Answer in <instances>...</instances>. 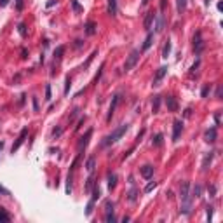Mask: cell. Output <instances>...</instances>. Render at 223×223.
I'll return each instance as SVG.
<instances>
[{
    "label": "cell",
    "mask_w": 223,
    "mask_h": 223,
    "mask_svg": "<svg viewBox=\"0 0 223 223\" xmlns=\"http://www.w3.org/2000/svg\"><path fill=\"white\" fill-rule=\"evenodd\" d=\"M127 129H129V124H120V126H119L115 131L111 132V134H108V136H105V138H103L101 146H110V145H113V143H117L122 136L127 132Z\"/></svg>",
    "instance_id": "obj_1"
},
{
    "label": "cell",
    "mask_w": 223,
    "mask_h": 223,
    "mask_svg": "<svg viewBox=\"0 0 223 223\" xmlns=\"http://www.w3.org/2000/svg\"><path fill=\"white\" fill-rule=\"evenodd\" d=\"M140 61V51L138 49H132L131 54L127 56V59L124 63V71H131L134 66H136V63Z\"/></svg>",
    "instance_id": "obj_2"
},
{
    "label": "cell",
    "mask_w": 223,
    "mask_h": 223,
    "mask_svg": "<svg viewBox=\"0 0 223 223\" xmlns=\"http://www.w3.org/2000/svg\"><path fill=\"white\" fill-rule=\"evenodd\" d=\"M180 197H181V204H190L192 197H190V183L183 181L180 187Z\"/></svg>",
    "instance_id": "obj_3"
},
{
    "label": "cell",
    "mask_w": 223,
    "mask_h": 223,
    "mask_svg": "<svg viewBox=\"0 0 223 223\" xmlns=\"http://www.w3.org/2000/svg\"><path fill=\"white\" fill-rule=\"evenodd\" d=\"M204 49V40H202V33L201 31H195V35H193V51L195 54L199 56Z\"/></svg>",
    "instance_id": "obj_4"
},
{
    "label": "cell",
    "mask_w": 223,
    "mask_h": 223,
    "mask_svg": "<svg viewBox=\"0 0 223 223\" xmlns=\"http://www.w3.org/2000/svg\"><path fill=\"white\" fill-rule=\"evenodd\" d=\"M181 131H183V122L180 120V119H176V120L172 122V141H174V143L180 140Z\"/></svg>",
    "instance_id": "obj_5"
},
{
    "label": "cell",
    "mask_w": 223,
    "mask_h": 223,
    "mask_svg": "<svg viewBox=\"0 0 223 223\" xmlns=\"http://www.w3.org/2000/svg\"><path fill=\"white\" fill-rule=\"evenodd\" d=\"M167 70H169V68H167L166 65H164V66H161V68L157 70V73H155V79H153V84H152L153 87H159V85H161L162 79L167 75Z\"/></svg>",
    "instance_id": "obj_6"
},
{
    "label": "cell",
    "mask_w": 223,
    "mask_h": 223,
    "mask_svg": "<svg viewBox=\"0 0 223 223\" xmlns=\"http://www.w3.org/2000/svg\"><path fill=\"white\" fill-rule=\"evenodd\" d=\"M26 134H28V127H25V129H21L19 136H18V140L14 141V145H12V148H10V153H14L18 148H19L21 145H23V141L26 140Z\"/></svg>",
    "instance_id": "obj_7"
},
{
    "label": "cell",
    "mask_w": 223,
    "mask_h": 223,
    "mask_svg": "<svg viewBox=\"0 0 223 223\" xmlns=\"http://www.w3.org/2000/svg\"><path fill=\"white\" fill-rule=\"evenodd\" d=\"M91 136H92V129H87V131H85V134H84L80 140H79V143H77V148H79V152H82V150H84V148L89 145Z\"/></svg>",
    "instance_id": "obj_8"
},
{
    "label": "cell",
    "mask_w": 223,
    "mask_h": 223,
    "mask_svg": "<svg viewBox=\"0 0 223 223\" xmlns=\"http://www.w3.org/2000/svg\"><path fill=\"white\" fill-rule=\"evenodd\" d=\"M120 100H122L120 94H115V96H113V100H111V103H110V110H108V117H106L108 122L111 120V117H113V113H115V110H117V105L120 103Z\"/></svg>",
    "instance_id": "obj_9"
},
{
    "label": "cell",
    "mask_w": 223,
    "mask_h": 223,
    "mask_svg": "<svg viewBox=\"0 0 223 223\" xmlns=\"http://www.w3.org/2000/svg\"><path fill=\"white\" fill-rule=\"evenodd\" d=\"M155 16H157V14H155L153 10H148V12H146L145 21H143V26H145V30H148V31L152 30V25L155 23Z\"/></svg>",
    "instance_id": "obj_10"
},
{
    "label": "cell",
    "mask_w": 223,
    "mask_h": 223,
    "mask_svg": "<svg viewBox=\"0 0 223 223\" xmlns=\"http://www.w3.org/2000/svg\"><path fill=\"white\" fill-rule=\"evenodd\" d=\"M84 30H85V35H87V37H92V35H96V31H98V25H96L94 21H87L85 26H84Z\"/></svg>",
    "instance_id": "obj_11"
},
{
    "label": "cell",
    "mask_w": 223,
    "mask_h": 223,
    "mask_svg": "<svg viewBox=\"0 0 223 223\" xmlns=\"http://www.w3.org/2000/svg\"><path fill=\"white\" fill-rule=\"evenodd\" d=\"M140 172H141L143 178H146V180H150L153 176V166H150V164H145L143 167H140Z\"/></svg>",
    "instance_id": "obj_12"
},
{
    "label": "cell",
    "mask_w": 223,
    "mask_h": 223,
    "mask_svg": "<svg viewBox=\"0 0 223 223\" xmlns=\"http://www.w3.org/2000/svg\"><path fill=\"white\" fill-rule=\"evenodd\" d=\"M204 141L206 143H214L216 141V127H211L204 132Z\"/></svg>",
    "instance_id": "obj_13"
},
{
    "label": "cell",
    "mask_w": 223,
    "mask_h": 223,
    "mask_svg": "<svg viewBox=\"0 0 223 223\" xmlns=\"http://www.w3.org/2000/svg\"><path fill=\"white\" fill-rule=\"evenodd\" d=\"M166 106H167L169 111H178V101H176V98L174 96H167L166 98Z\"/></svg>",
    "instance_id": "obj_14"
},
{
    "label": "cell",
    "mask_w": 223,
    "mask_h": 223,
    "mask_svg": "<svg viewBox=\"0 0 223 223\" xmlns=\"http://www.w3.org/2000/svg\"><path fill=\"white\" fill-rule=\"evenodd\" d=\"M213 157H214V152H207L206 155H204V159H202V171H206V169L211 166V162H213Z\"/></svg>",
    "instance_id": "obj_15"
},
{
    "label": "cell",
    "mask_w": 223,
    "mask_h": 223,
    "mask_svg": "<svg viewBox=\"0 0 223 223\" xmlns=\"http://www.w3.org/2000/svg\"><path fill=\"white\" fill-rule=\"evenodd\" d=\"M155 21H157V25H155V33H161L164 30V16L162 14H157L155 16Z\"/></svg>",
    "instance_id": "obj_16"
},
{
    "label": "cell",
    "mask_w": 223,
    "mask_h": 223,
    "mask_svg": "<svg viewBox=\"0 0 223 223\" xmlns=\"http://www.w3.org/2000/svg\"><path fill=\"white\" fill-rule=\"evenodd\" d=\"M63 54H65V45H58V47H56V51H54V65L61 61Z\"/></svg>",
    "instance_id": "obj_17"
},
{
    "label": "cell",
    "mask_w": 223,
    "mask_h": 223,
    "mask_svg": "<svg viewBox=\"0 0 223 223\" xmlns=\"http://www.w3.org/2000/svg\"><path fill=\"white\" fill-rule=\"evenodd\" d=\"M152 42H153V33H152V31H148L146 39H145V42H143V51H148L150 45H152Z\"/></svg>",
    "instance_id": "obj_18"
},
{
    "label": "cell",
    "mask_w": 223,
    "mask_h": 223,
    "mask_svg": "<svg viewBox=\"0 0 223 223\" xmlns=\"http://www.w3.org/2000/svg\"><path fill=\"white\" fill-rule=\"evenodd\" d=\"M108 14L110 16L117 14V0H108Z\"/></svg>",
    "instance_id": "obj_19"
},
{
    "label": "cell",
    "mask_w": 223,
    "mask_h": 223,
    "mask_svg": "<svg viewBox=\"0 0 223 223\" xmlns=\"http://www.w3.org/2000/svg\"><path fill=\"white\" fill-rule=\"evenodd\" d=\"M117 187V174H108V190H113Z\"/></svg>",
    "instance_id": "obj_20"
},
{
    "label": "cell",
    "mask_w": 223,
    "mask_h": 223,
    "mask_svg": "<svg viewBox=\"0 0 223 223\" xmlns=\"http://www.w3.org/2000/svg\"><path fill=\"white\" fill-rule=\"evenodd\" d=\"M94 167H96V159H94V157H89V159L85 161V169H87L89 172H92Z\"/></svg>",
    "instance_id": "obj_21"
},
{
    "label": "cell",
    "mask_w": 223,
    "mask_h": 223,
    "mask_svg": "<svg viewBox=\"0 0 223 223\" xmlns=\"http://www.w3.org/2000/svg\"><path fill=\"white\" fill-rule=\"evenodd\" d=\"M187 4H188V0H176V9H178V12H180V14H183V12H185V9H187Z\"/></svg>",
    "instance_id": "obj_22"
},
{
    "label": "cell",
    "mask_w": 223,
    "mask_h": 223,
    "mask_svg": "<svg viewBox=\"0 0 223 223\" xmlns=\"http://www.w3.org/2000/svg\"><path fill=\"white\" fill-rule=\"evenodd\" d=\"M161 108V96H153V101H152V111L157 113Z\"/></svg>",
    "instance_id": "obj_23"
},
{
    "label": "cell",
    "mask_w": 223,
    "mask_h": 223,
    "mask_svg": "<svg viewBox=\"0 0 223 223\" xmlns=\"http://www.w3.org/2000/svg\"><path fill=\"white\" fill-rule=\"evenodd\" d=\"M136 199H138V188H131L129 193H127V201L129 202H136Z\"/></svg>",
    "instance_id": "obj_24"
},
{
    "label": "cell",
    "mask_w": 223,
    "mask_h": 223,
    "mask_svg": "<svg viewBox=\"0 0 223 223\" xmlns=\"http://www.w3.org/2000/svg\"><path fill=\"white\" fill-rule=\"evenodd\" d=\"M169 52H171V40H167L166 44H164V49H162V58H166V59H167Z\"/></svg>",
    "instance_id": "obj_25"
},
{
    "label": "cell",
    "mask_w": 223,
    "mask_h": 223,
    "mask_svg": "<svg viewBox=\"0 0 223 223\" xmlns=\"http://www.w3.org/2000/svg\"><path fill=\"white\" fill-rule=\"evenodd\" d=\"M164 143V136L159 132V134H155V138H153V146H162Z\"/></svg>",
    "instance_id": "obj_26"
},
{
    "label": "cell",
    "mask_w": 223,
    "mask_h": 223,
    "mask_svg": "<svg viewBox=\"0 0 223 223\" xmlns=\"http://www.w3.org/2000/svg\"><path fill=\"white\" fill-rule=\"evenodd\" d=\"M201 195H202V187H201V185H195L192 188V195H190V197H201Z\"/></svg>",
    "instance_id": "obj_27"
},
{
    "label": "cell",
    "mask_w": 223,
    "mask_h": 223,
    "mask_svg": "<svg viewBox=\"0 0 223 223\" xmlns=\"http://www.w3.org/2000/svg\"><path fill=\"white\" fill-rule=\"evenodd\" d=\"M0 222H10V216L9 213L4 209V207H0Z\"/></svg>",
    "instance_id": "obj_28"
},
{
    "label": "cell",
    "mask_w": 223,
    "mask_h": 223,
    "mask_svg": "<svg viewBox=\"0 0 223 223\" xmlns=\"http://www.w3.org/2000/svg\"><path fill=\"white\" fill-rule=\"evenodd\" d=\"M18 31H19V35L23 37V39H26V35H28V33H26V25H25V23H19Z\"/></svg>",
    "instance_id": "obj_29"
},
{
    "label": "cell",
    "mask_w": 223,
    "mask_h": 223,
    "mask_svg": "<svg viewBox=\"0 0 223 223\" xmlns=\"http://www.w3.org/2000/svg\"><path fill=\"white\" fill-rule=\"evenodd\" d=\"M209 92H211V84H206L202 87V91H201V96H202V98H207Z\"/></svg>",
    "instance_id": "obj_30"
},
{
    "label": "cell",
    "mask_w": 223,
    "mask_h": 223,
    "mask_svg": "<svg viewBox=\"0 0 223 223\" xmlns=\"http://www.w3.org/2000/svg\"><path fill=\"white\" fill-rule=\"evenodd\" d=\"M92 187H94V176H89V180L85 183V192H91Z\"/></svg>",
    "instance_id": "obj_31"
},
{
    "label": "cell",
    "mask_w": 223,
    "mask_h": 223,
    "mask_svg": "<svg viewBox=\"0 0 223 223\" xmlns=\"http://www.w3.org/2000/svg\"><path fill=\"white\" fill-rule=\"evenodd\" d=\"M91 192H92V201L96 202V201L100 199V195H101V190H100V187H96V188H92Z\"/></svg>",
    "instance_id": "obj_32"
},
{
    "label": "cell",
    "mask_w": 223,
    "mask_h": 223,
    "mask_svg": "<svg viewBox=\"0 0 223 223\" xmlns=\"http://www.w3.org/2000/svg\"><path fill=\"white\" fill-rule=\"evenodd\" d=\"M71 7H73V10H75V12H82V10H84V7H82L77 0H71Z\"/></svg>",
    "instance_id": "obj_33"
},
{
    "label": "cell",
    "mask_w": 223,
    "mask_h": 223,
    "mask_svg": "<svg viewBox=\"0 0 223 223\" xmlns=\"http://www.w3.org/2000/svg\"><path fill=\"white\" fill-rule=\"evenodd\" d=\"M105 213H113V202L111 201L105 202Z\"/></svg>",
    "instance_id": "obj_34"
},
{
    "label": "cell",
    "mask_w": 223,
    "mask_h": 223,
    "mask_svg": "<svg viewBox=\"0 0 223 223\" xmlns=\"http://www.w3.org/2000/svg\"><path fill=\"white\" fill-rule=\"evenodd\" d=\"M52 100V94H51V85L47 84L45 85V101H51Z\"/></svg>",
    "instance_id": "obj_35"
},
{
    "label": "cell",
    "mask_w": 223,
    "mask_h": 223,
    "mask_svg": "<svg viewBox=\"0 0 223 223\" xmlns=\"http://www.w3.org/2000/svg\"><path fill=\"white\" fill-rule=\"evenodd\" d=\"M92 207H94V201H89V202H87V207H85V214H87V216H89V214L92 213Z\"/></svg>",
    "instance_id": "obj_36"
},
{
    "label": "cell",
    "mask_w": 223,
    "mask_h": 223,
    "mask_svg": "<svg viewBox=\"0 0 223 223\" xmlns=\"http://www.w3.org/2000/svg\"><path fill=\"white\" fill-rule=\"evenodd\" d=\"M155 187H157V183H155V181H150L148 185H146V187H145V192H146V193H148V192H152V190L155 188Z\"/></svg>",
    "instance_id": "obj_37"
},
{
    "label": "cell",
    "mask_w": 223,
    "mask_h": 223,
    "mask_svg": "<svg viewBox=\"0 0 223 223\" xmlns=\"http://www.w3.org/2000/svg\"><path fill=\"white\" fill-rule=\"evenodd\" d=\"M206 214H207V220L211 222V220H213V206H207V207H206Z\"/></svg>",
    "instance_id": "obj_38"
},
{
    "label": "cell",
    "mask_w": 223,
    "mask_h": 223,
    "mask_svg": "<svg viewBox=\"0 0 223 223\" xmlns=\"http://www.w3.org/2000/svg\"><path fill=\"white\" fill-rule=\"evenodd\" d=\"M70 85H71V80H70V77H66V80H65V94H68Z\"/></svg>",
    "instance_id": "obj_39"
},
{
    "label": "cell",
    "mask_w": 223,
    "mask_h": 223,
    "mask_svg": "<svg viewBox=\"0 0 223 223\" xmlns=\"http://www.w3.org/2000/svg\"><path fill=\"white\" fill-rule=\"evenodd\" d=\"M61 132H63V127H56V129L52 131V138H59Z\"/></svg>",
    "instance_id": "obj_40"
},
{
    "label": "cell",
    "mask_w": 223,
    "mask_h": 223,
    "mask_svg": "<svg viewBox=\"0 0 223 223\" xmlns=\"http://www.w3.org/2000/svg\"><path fill=\"white\" fill-rule=\"evenodd\" d=\"M85 120H87V117H85V115H84V117H80V120H79V126H75V131H79L82 126H84V122H85Z\"/></svg>",
    "instance_id": "obj_41"
},
{
    "label": "cell",
    "mask_w": 223,
    "mask_h": 223,
    "mask_svg": "<svg viewBox=\"0 0 223 223\" xmlns=\"http://www.w3.org/2000/svg\"><path fill=\"white\" fill-rule=\"evenodd\" d=\"M105 222H115V216H113V213H106L105 214Z\"/></svg>",
    "instance_id": "obj_42"
},
{
    "label": "cell",
    "mask_w": 223,
    "mask_h": 223,
    "mask_svg": "<svg viewBox=\"0 0 223 223\" xmlns=\"http://www.w3.org/2000/svg\"><path fill=\"white\" fill-rule=\"evenodd\" d=\"M214 122H216V126H220V122H222V111L214 113Z\"/></svg>",
    "instance_id": "obj_43"
},
{
    "label": "cell",
    "mask_w": 223,
    "mask_h": 223,
    "mask_svg": "<svg viewBox=\"0 0 223 223\" xmlns=\"http://www.w3.org/2000/svg\"><path fill=\"white\" fill-rule=\"evenodd\" d=\"M209 197H216V185H209Z\"/></svg>",
    "instance_id": "obj_44"
},
{
    "label": "cell",
    "mask_w": 223,
    "mask_h": 223,
    "mask_svg": "<svg viewBox=\"0 0 223 223\" xmlns=\"http://www.w3.org/2000/svg\"><path fill=\"white\" fill-rule=\"evenodd\" d=\"M23 7H25V0H16V9L23 10Z\"/></svg>",
    "instance_id": "obj_45"
},
{
    "label": "cell",
    "mask_w": 223,
    "mask_h": 223,
    "mask_svg": "<svg viewBox=\"0 0 223 223\" xmlns=\"http://www.w3.org/2000/svg\"><path fill=\"white\" fill-rule=\"evenodd\" d=\"M79 113H80V110H79V108H75V110L71 111V115H70V122H73V120H75V117H77Z\"/></svg>",
    "instance_id": "obj_46"
},
{
    "label": "cell",
    "mask_w": 223,
    "mask_h": 223,
    "mask_svg": "<svg viewBox=\"0 0 223 223\" xmlns=\"http://www.w3.org/2000/svg\"><path fill=\"white\" fill-rule=\"evenodd\" d=\"M199 65H201V61L197 59V61H195V63H193V66H192V68H190V75H192L193 71L197 70V68H199Z\"/></svg>",
    "instance_id": "obj_47"
},
{
    "label": "cell",
    "mask_w": 223,
    "mask_h": 223,
    "mask_svg": "<svg viewBox=\"0 0 223 223\" xmlns=\"http://www.w3.org/2000/svg\"><path fill=\"white\" fill-rule=\"evenodd\" d=\"M222 92H223L222 85H218V89H216V94H214V96H216V98H218V100H222Z\"/></svg>",
    "instance_id": "obj_48"
},
{
    "label": "cell",
    "mask_w": 223,
    "mask_h": 223,
    "mask_svg": "<svg viewBox=\"0 0 223 223\" xmlns=\"http://www.w3.org/2000/svg\"><path fill=\"white\" fill-rule=\"evenodd\" d=\"M33 110L39 111V100H37V98H33Z\"/></svg>",
    "instance_id": "obj_49"
},
{
    "label": "cell",
    "mask_w": 223,
    "mask_h": 223,
    "mask_svg": "<svg viewBox=\"0 0 223 223\" xmlns=\"http://www.w3.org/2000/svg\"><path fill=\"white\" fill-rule=\"evenodd\" d=\"M21 58H23V59H26V58H28V52H26V49H25V47L21 49Z\"/></svg>",
    "instance_id": "obj_50"
},
{
    "label": "cell",
    "mask_w": 223,
    "mask_h": 223,
    "mask_svg": "<svg viewBox=\"0 0 223 223\" xmlns=\"http://www.w3.org/2000/svg\"><path fill=\"white\" fill-rule=\"evenodd\" d=\"M82 45H84V42H82V40H75V47H77V49H80Z\"/></svg>",
    "instance_id": "obj_51"
},
{
    "label": "cell",
    "mask_w": 223,
    "mask_h": 223,
    "mask_svg": "<svg viewBox=\"0 0 223 223\" xmlns=\"http://www.w3.org/2000/svg\"><path fill=\"white\" fill-rule=\"evenodd\" d=\"M0 193H4V195H9V190H5V188L0 185Z\"/></svg>",
    "instance_id": "obj_52"
},
{
    "label": "cell",
    "mask_w": 223,
    "mask_h": 223,
    "mask_svg": "<svg viewBox=\"0 0 223 223\" xmlns=\"http://www.w3.org/2000/svg\"><path fill=\"white\" fill-rule=\"evenodd\" d=\"M190 115H192V110H190V108H187V110H185V117H187V119H188V117H190Z\"/></svg>",
    "instance_id": "obj_53"
},
{
    "label": "cell",
    "mask_w": 223,
    "mask_h": 223,
    "mask_svg": "<svg viewBox=\"0 0 223 223\" xmlns=\"http://www.w3.org/2000/svg\"><path fill=\"white\" fill-rule=\"evenodd\" d=\"M58 4V0H51V2H47V7H52V5H56Z\"/></svg>",
    "instance_id": "obj_54"
},
{
    "label": "cell",
    "mask_w": 223,
    "mask_h": 223,
    "mask_svg": "<svg viewBox=\"0 0 223 223\" xmlns=\"http://www.w3.org/2000/svg\"><path fill=\"white\" fill-rule=\"evenodd\" d=\"M9 4V0H0V7H5Z\"/></svg>",
    "instance_id": "obj_55"
},
{
    "label": "cell",
    "mask_w": 223,
    "mask_h": 223,
    "mask_svg": "<svg viewBox=\"0 0 223 223\" xmlns=\"http://www.w3.org/2000/svg\"><path fill=\"white\" fill-rule=\"evenodd\" d=\"M166 7V0H161V9H164Z\"/></svg>",
    "instance_id": "obj_56"
},
{
    "label": "cell",
    "mask_w": 223,
    "mask_h": 223,
    "mask_svg": "<svg viewBox=\"0 0 223 223\" xmlns=\"http://www.w3.org/2000/svg\"><path fill=\"white\" fill-rule=\"evenodd\" d=\"M148 4V0H141V5H146Z\"/></svg>",
    "instance_id": "obj_57"
},
{
    "label": "cell",
    "mask_w": 223,
    "mask_h": 223,
    "mask_svg": "<svg viewBox=\"0 0 223 223\" xmlns=\"http://www.w3.org/2000/svg\"><path fill=\"white\" fill-rule=\"evenodd\" d=\"M2 148H4V141H0V152H2Z\"/></svg>",
    "instance_id": "obj_58"
},
{
    "label": "cell",
    "mask_w": 223,
    "mask_h": 223,
    "mask_svg": "<svg viewBox=\"0 0 223 223\" xmlns=\"http://www.w3.org/2000/svg\"><path fill=\"white\" fill-rule=\"evenodd\" d=\"M209 2H211V0H206V5H209Z\"/></svg>",
    "instance_id": "obj_59"
}]
</instances>
